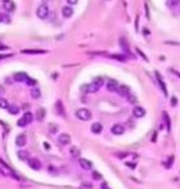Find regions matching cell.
<instances>
[{
  "label": "cell",
  "mask_w": 180,
  "mask_h": 189,
  "mask_svg": "<svg viewBox=\"0 0 180 189\" xmlns=\"http://www.w3.org/2000/svg\"><path fill=\"white\" fill-rule=\"evenodd\" d=\"M179 3H180V0H167V5H168L169 7H174V6H177Z\"/></svg>",
  "instance_id": "obj_28"
},
{
  "label": "cell",
  "mask_w": 180,
  "mask_h": 189,
  "mask_svg": "<svg viewBox=\"0 0 180 189\" xmlns=\"http://www.w3.org/2000/svg\"><path fill=\"white\" fill-rule=\"evenodd\" d=\"M10 57H12V54H3V55H0V60L6 59V58H10Z\"/></svg>",
  "instance_id": "obj_38"
},
{
  "label": "cell",
  "mask_w": 180,
  "mask_h": 189,
  "mask_svg": "<svg viewBox=\"0 0 180 189\" xmlns=\"http://www.w3.org/2000/svg\"><path fill=\"white\" fill-rule=\"evenodd\" d=\"M128 155H129L128 152H118V154H115V156H116V157H119V158H124Z\"/></svg>",
  "instance_id": "obj_34"
},
{
  "label": "cell",
  "mask_w": 180,
  "mask_h": 189,
  "mask_svg": "<svg viewBox=\"0 0 180 189\" xmlns=\"http://www.w3.org/2000/svg\"><path fill=\"white\" fill-rule=\"evenodd\" d=\"M102 130H103V125L101 124V123H93V124L91 125V131L93 134H101Z\"/></svg>",
  "instance_id": "obj_18"
},
{
  "label": "cell",
  "mask_w": 180,
  "mask_h": 189,
  "mask_svg": "<svg viewBox=\"0 0 180 189\" xmlns=\"http://www.w3.org/2000/svg\"><path fill=\"white\" fill-rule=\"evenodd\" d=\"M170 103H171V106H177V103H178L177 98H175V97L171 98V100H170Z\"/></svg>",
  "instance_id": "obj_41"
},
{
  "label": "cell",
  "mask_w": 180,
  "mask_h": 189,
  "mask_svg": "<svg viewBox=\"0 0 180 189\" xmlns=\"http://www.w3.org/2000/svg\"><path fill=\"white\" fill-rule=\"evenodd\" d=\"M145 9H146V16H147V19H150V10H148V5H147V4H145Z\"/></svg>",
  "instance_id": "obj_39"
},
{
  "label": "cell",
  "mask_w": 180,
  "mask_h": 189,
  "mask_svg": "<svg viewBox=\"0 0 180 189\" xmlns=\"http://www.w3.org/2000/svg\"><path fill=\"white\" fill-rule=\"evenodd\" d=\"M58 141H59L60 145H68V144H70L71 138H70V135H69V134L64 133V134H60V135H59Z\"/></svg>",
  "instance_id": "obj_12"
},
{
  "label": "cell",
  "mask_w": 180,
  "mask_h": 189,
  "mask_svg": "<svg viewBox=\"0 0 180 189\" xmlns=\"http://www.w3.org/2000/svg\"><path fill=\"white\" fill-rule=\"evenodd\" d=\"M26 83L28 84V85H32V86H34L36 85V80H33V79H31L30 76H28V79L26 80Z\"/></svg>",
  "instance_id": "obj_35"
},
{
  "label": "cell",
  "mask_w": 180,
  "mask_h": 189,
  "mask_svg": "<svg viewBox=\"0 0 180 189\" xmlns=\"http://www.w3.org/2000/svg\"><path fill=\"white\" fill-rule=\"evenodd\" d=\"M154 75H156V77H157V81H158V84H159V86H161V90L163 92H164V94L165 96H168V91H167V86H165V83L162 80V76H161V74H159L158 71H156L154 73Z\"/></svg>",
  "instance_id": "obj_11"
},
{
  "label": "cell",
  "mask_w": 180,
  "mask_h": 189,
  "mask_svg": "<svg viewBox=\"0 0 180 189\" xmlns=\"http://www.w3.org/2000/svg\"><path fill=\"white\" fill-rule=\"evenodd\" d=\"M28 166L34 171H39L40 168H42V162H40L38 158L32 157V158H28Z\"/></svg>",
  "instance_id": "obj_4"
},
{
  "label": "cell",
  "mask_w": 180,
  "mask_h": 189,
  "mask_svg": "<svg viewBox=\"0 0 180 189\" xmlns=\"http://www.w3.org/2000/svg\"><path fill=\"white\" fill-rule=\"evenodd\" d=\"M55 109H56V112H58V114H60L61 117H65V109H64V104L61 101H56Z\"/></svg>",
  "instance_id": "obj_19"
},
{
  "label": "cell",
  "mask_w": 180,
  "mask_h": 189,
  "mask_svg": "<svg viewBox=\"0 0 180 189\" xmlns=\"http://www.w3.org/2000/svg\"><path fill=\"white\" fill-rule=\"evenodd\" d=\"M17 155H19V158H20V160H26L28 154L26 152V151H20V152H19Z\"/></svg>",
  "instance_id": "obj_31"
},
{
  "label": "cell",
  "mask_w": 180,
  "mask_h": 189,
  "mask_svg": "<svg viewBox=\"0 0 180 189\" xmlns=\"http://www.w3.org/2000/svg\"><path fill=\"white\" fill-rule=\"evenodd\" d=\"M32 120H33V114H32L31 112H26L17 120V125L19 126H22V128H23V126H26V125L30 124V123H32Z\"/></svg>",
  "instance_id": "obj_1"
},
{
  "label": "cell",
  "mask_w": 180,
  "mask_h": 189,
  "mask_svg": "<svg viewBox=\"0 0 180 189\" xmlns=\"http://www.w3.org/2000/svg\"><path fill=\"white\" fill-rule=\"evenodd\" d=\"M44 146H46V149H47V150L49 149V145H48V144H47V142H46V144H44Z\"/></svg>",
  "instance_id": "obj_47"
},
{
  "label": "cell",
  "mask_w": 180,
  "mask_h": 189,
  "mask_svg": "<svg viewBox=\"0 0 180 189\" xmlns=\"http://www.w3.org/2000/svg\"><path fill=\"white\" fill-rule=\"evenodd\" d=\"M7 110H9L10 114H19L20 108L17 106H9V107H7Z\"/></svg>",
  "instance_id": "obj_26"
},
{
  "label": "cell",
  "mask_w": 180,
  "mask_h": 189,
  "mask_svg": "<svg viewBox=\"0 0 180 189\" xmlns=\"http://www.w3.org/2000/svg\"><path fill=\"white\" fill-rule=\"evenodd\" d=\"M61 15H63L65 19H70L71 16L73 15V9H72V7H71L70 5L64 6L63 9H61Z\"/></svg>",
  "instance_id": "obj_14"
},
{
  "label": "cell",
  "mask_w": 180,
  "mask_h": 189,
  "mask_svg": "<svg viewBox=\"0 0 180 189\" xmlns=\"http://www.w3.org/2000/svg\"><path fill=\"white\" fill-rule=\"evenodd\" d=\"M76 117L79 118L80 120L86 122V120H89V119L92 118V113L86 108H80V109L76 110Z\"/></svg>",
  "instance_id": "obj_2"
},
{
  "label": "cell",
  "mask_w": 180,
  "mask_h": 189,
  "mask_svg": "<svg viewBox=\"0 0 180 189\" xmlns=\"http://www.w3.org/2000/svg\"><path fill=\"white\" fill-rule=\"evenodd\" d=\"M92 178L95 179V180H99V179H102V176H101L99 172L93 171V172H92Z\"/></svg>",
  "instance_id": "obj_30"
},
{
  "label": "cell",
  "mask_w": 180,
  "mask_h": 189,
  "mask_svg": "<svg viewBox=\"0 0 180 189\" xmlns=\"http://www.w3.org/2000/svg\"><path fill=\"white\" fill-rule=\"evenodd\" d=\"M7 107H9V103H7V101L5 98L0 97V108L1 109H7Z\"/></svg>",
  "instance_id": "obj_27"
},
{
  "label": "cell",
  "mask_w": 180,
  "mask_h": 189,
  "mask_svg": "<svg viewBox=\"0 0 180 189\" xmlns=\"http://www.w3.org/2000/svg\"><path fill=\"white\" fill-rule=\"evenodd\" d=\"M112 59H115V60H119V61H126V55L125 54H112L110 55Z\"/></svg>",
  "instance_id": "obj_25"
},
{
  "label": "cell",
  "mask_w": 180,
  "mask_h": 189,
  "mask_svg": "<svg viewBox=\"0 0 180 189\" xmlns=\"http://www.w3.org/2000/svg\"><path fill=\"white\" fill-rule=\"evenodd\" d=\"M93 84H96L98 87H102V86L104 85V77H102V76H97V77H95V79H93V81H92Z\"/></svg>",
  "instance_id": "obj_23"
},
{
  "label": "cell",
  "mask_w": 180,
  "mask_h": 189,
  "mask_svg": "<svg viewBox=\"0 0 180 189\" xmlns=\"http://www.w3.org/2000/svg\"><path fill=\"white\" fill-rule=\"evenodd\" d=\"M119 44L120 47L122 48V51H124L125 53H128L129 55H131V51H130V46L128 43V41H126V38H124V37H121V38L119 39Z\"/></svg>",
  "instance_id": "obj_10"
},
{
  "label": "cell",
  "mask_w": 180,
  "mask_h": 189,
  "mask_svg": "<svg viewBox=\"0 0 180 189\" xmlns=\"http://www.w3.org/2000/svg\"><path fill=\"white\" fill-rule=\"evenodd\" d=\"M49 131H50L52 134H55L56 131H58V126H56V124H54V123H50V124H49Z\"/></svg>",
  "instance_id": "obj_29"
},
{
  "label": "cell",
  "mask_w": 180,
  "mask_h": 189,
  "mask_svg": "<svg viewBox=\"0 0 180 189\" xmlns=\"http://www.w3.org/2000/svg\"><path fill=\"white\" fill-rule=\"evenodd\" d=\"M36 117L38 120H43L44 117H46V109L44 108H39V109H37V112H36Z\"/></svg>",
  "instance_id": "obj_22"
},
{
  "label": "cell",
  "mask_w": 180,
  "mask_h": 189,
  "mask_svg": "<svg viewBox=\"0 0 180 189\" xmlns=\"http://www.w3.org/2000/svg\"><path fill=\"white\" fill-rule=\"evenodd\" d=\"M0 22H3V14L0 12Z\"/></svg>",
  "instance_id": "obj_46"
},
{
  "label": "cell",
  "mask_w": 180,
  "mask_h": 189,
  "mask_svg": "<svg viewBox=\"0 0 180 189\" xmlns=\"http://www.w3.org/2000/svg\"><path fill=\"white\" fill-rule=\"evenodd\" d=\"M136 51H137V53H138V54H140V55H141L142 58H144V59H145L146 61H148V58H147V57H146V55L144 54V53H142V52L140 51V49H138V48H136Z\"/></svg>",
  "instance_id": "obj_36"
},
{
  "label": "cell",
  "mask_w": 180,
  "mask_h": 189,
  "mask_svg": "<svg viewBox=\"0 0 180 189\" xmlns=\"http://www.w3.org/2000/svg\"><path fill=\"white\" fill-rule=\"evenodd\" d=\"M3 7L6 12H12L15 11V3L12 0H3Z\"/></svg>",
  "instance_id": "obj_8"
},
{
  "label": "cell",
  "mask_w": 180,
  "mask_h": 189,
  "mask_svg": "<svg viewBox=\"0 0 180 189\" xmlns=\"http://www.w3.org/2000/svg\"><path fill=\"white\" fill-rule=\"evenodd\" d=\"M3 94H4V89H3V87H0V97H1Z\"/></svg>",
  "instance_id": "obj_45"
},
{
  "label": "cell",
  "mask_w": 180,
  "mask_h": 189,
  "mask_svg": "<svg viewBox=\"0 0 180 189\" xmlns=\"http://www.w3.org/2000/svg\"><path fill=\"white\" fill-rule=\"evenodd\" d=\"M40 96H42L40 89L37 87V86H32V87H31V97L34 98V100H38Z\"/></svg>",
  "instance_id": "obj_17"
},
{
  "label": "cell",
  "mask_w": 180,
  "mask_h": 189,
  "mask_svg": "<svg viewBox=\"0 0 180 189\" xmlns=\"http://www.w3.org/2000/svg\"><path fill=\"white\" fill-rule=\"evenodd\" d=\"M162 116H163V120H164V123H165L167 130L170 131V129H171V123H170V117H169V114L164 110V112L162 113Z\"/></svg>",
  "instance_id": "obj_20"
},
{
  "label": "cell",
  "mask_w": 180,
  "mask_h": 189,
  "mask_svg": "<svg viewBox=\"0 0 180 189\" xmlns=\"http://www.w3.org/2000/svg\"><path fill=\"white\" fill-rule=\"evenodd\" d=\"M28 79V75L26 73H16L14 75V80L17 83H26V80Z\"/></svg>",
  "instance_id": "obj_16"
},
{
  "label": "cell",
  "mask_w": 180,
  "mask_h": 189,
  "mask_svg": "<svg viewBox=\"0 0 180 189\" xmlns=\"http://www.w3.org/2000/svg\"><path fill=\"white\" fill-rule=\"evenodd\" d=\"M116 92L120 94L121 97H128L130 93V89L128 87V86H125V85H120L119 87H118V90H116Z\"/></svg>",
  "instance_id": "obj_15"
},
{
  "label": "cell",
  "mask_w": 180,
  "mask_h": 189,
  "mask_svg": "<svg viewBox=\"0 0 180 189\" xmlns=\"http://www.w3.org/2000/svg\"><path fill=\"white\" fill-rule=\"evenodd\" d=\"M21 53H23V54H44L46 51H42V49H23Z\"/></svg>",
  "instance_id": "obj_21"
},
{
  "label": "cell",
  "mask_w": 180,
  "mask_h": 189,
  "mask_svg": "<svg viewBox=\"0 0 180 189\" xmlns=\"http://www.w3.org/2000/svg\"><path fill=\"white\" fill-rule=\"evenodd\" d=\"M80 189H92V184L91 183H82L80 186Z\"/></svg>",
  "instance_id": "obj_32"
},
{
  "label": "cell",
  "mask_w": 180,
  "mask_h": 189,
  "mask_svg": "<svg viewBox=\"0 0 180 189\" xmlns=\"http://www.w3.org/2000/svg\"><path fill=\"white\" fill-rule=\"evenodd\" d=\"M66 1L69 3V5H75V4H77V1H79V0H66Z\"/></svg>",
  "instance_id": "obj_40"
},
{
  "label": "cell",
  "mask_w": 180,
  "mask_h": 189,
  "mask_svg": "<svg viewBox=\"0 0 180 189\" xmlns=\"http://www.w3.org/2000/svg\"><path fill=\"white\" fill-rule=\"evenodd\" d=\"M128 100H129V102H131V103H134V102H136V98H135V96H132L131 93L128 96Z\"/></svg>",
  "instance_id": "obj_37"
},
{
  "label": "cell",
  "mask_w": 180,
  "mask_h": 189,
  "mask_svg": "<svg viewBox=\"0 0 180 189\" xmlns=\"http://www.w3.org/2000/svg\"><path fill=\"white\" fill-rule=\"evenodd\" d=\"M132 114H134V117H136V118H142V117L146 116V109L141 106H135L132 108Z\"/></svg>",
  "instance_id": "obj_5"
},
{
  "label": "cell",
  "mask_w": 180,
  "mask_h": 189,
  "mask_svg": "<svg viewBox=\"0 0 180 189\" xmlns=\"http://www.w3.org/2000/svg\"><path fill=\"white\" fill-rule=\"evenodd\" d=\"M171 162H174V156H170V157H169V160H168V161H167V163H165V167H167V168H170Z\"/></svg>",
  "instance_id": "obj_33"
},
{
  "label": "cell",
  "mask_w": 180,
  "mask_h": 189,
  "mask_svg": "<svg viewBox=\"0 0 180 189\" xmlns=\"http://www.w3.org/2000/svg\"><path fill=\"white\" fill-rule=\"evenodd\" d=\"M49 15V9L47 5H44V4H42V5L38 6V9H37V16H38V19L40 20H46L48 17Z\"/></svg>",
  "instance_id": "obj_3"
},
{
  "label": "cell",
  "mask_w": 180,
  "mask_h": 189,
  "mask_svg": "<svg viewBox=\"0 0 180 189\" xmlns=\"http://www.w3.org/2000/svg\"><path fill=\"white\" fill-rule=\"evenodd\" d=\"M126 166H129L130 168H136V165H135V163H130V162L126 163Z\"/></svg>",
  "instance_id": "obj_44"
},
{
  "label": "cell",
  "mask_w": 180,
  "mask_h": 189,
  "mask_svg": "<svg viewBox=\"0 0 180 189\" xmlns=\"http://www.w3.org/2000/svg\"><path fill=\"white\" fill-rule=\"evenodd\" d=\"M0 49H3V51H6V49H9V47L5 46V44H3V43H0Z\"/></svg>",
  "instance_id": "obj_43"
},
{
  "label": "cell",
  "mask_w": 180,
  "mask_h": 189,
  "mask_svg": "<svg viewBox=\"0 0 180 189\" xmlns=\"http://www.w3.org/2000/svg\"><path fill=\"white\" fill-rule=\"evenodd\" d=\"M79 162H80L81 168H83V170H86V171L92 170V166L93 165H92V162L89 161V160H87V158H80Z\"/></svg>",
  "instance_id": "obj_13"
},
{
  "label": "cell",
  "mask_w": 180,
  "mask_h": 189,
  "mask_svg": "<svg viewBox=\"0 0 180 189\" xmlns=\"http://www.w3.org/2000/svg\"><path fill=\"white\" fill-rule=\"evenodd\" d=\"M118 87H119V84H118L116 80H114V79H109L108 80V83H107V90H108V91L116 92Z\"/></svg>",
  "instance_id": "obj_7"
},
{
  "label": "cell",
  "mask_w": 180,
  "mask_h": 189,
  "mask_svg": "<svg viewBox=\"0 0 180 189\" xmlns=\"http://www.w3.org/2000/svg\"><path fill=\"white\" fill-rule=\"evenodd\" d=\"M110 131H112L114 135H121V134H124L125 128H124V125H121V124H114L112 128H110Z\"/></svg>",
  "instance_id": "obj_9"
},
{
  "label": "cell",
  "mask_w": 180,
  "mask_h": 189,
  "mask_svg": "<svg viewBox=\"0 0 180 189\" xmlns=\"http://www.w3.org/2000/svg\"><path fill=\"white\" fill-rule=\"evenodd\" d=\"M70 155L73 156V157H79V156L81 155L80 149H79V147H76V146H71L70 147Z\"/></svg>",
  "instance_id": "obj_24"
},
{
  "label": "cell",
  "mask_w": 180,
  "mask_h": 189,
  "mask_svg": "<svg viewBox=\"0 0 180 189\" xmlns=\"http://www.w3.org/2000/svg\"><path fill=\"white\" fill-rule=\"evenodd\" d=\"M15 144H16V146H19V147H23L27 144V136L24 134L17 135L15 139Z\"/></svg>",
  "instance_id": "obj_6"
},
{
  "label": "cell",
  "mask_w": 180,
  "mask_h": 189,
  "mask_svg": "<svg viewBox=\"0 0 180 189\" xmlns=\"http://www.w3.org/2000/svg\"><path fill=\"white\" fill-rule=\"evenodd\" d=\"M101 189H110V188H109V186H108V184L104 182V183H102V186H101Z\"/></svg>",
  "instance_id": "obj_42"
}]
</instances>
